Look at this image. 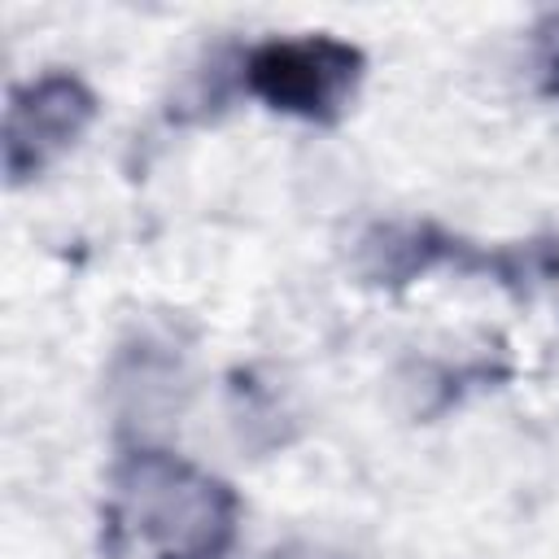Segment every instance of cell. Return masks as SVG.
Listing matches in <instances>:
<instances>
[{
    "label": "cell",
    "instance_id": "6da1fadb",
    "mask_svg": "<svg viewBox=\"0 0 559 559\" xmlns=\"http://www.w3.org/2000/svg\"><path fill=\"white\" fill-rule=\"evenodd\" d=\"M118 489L131 528L157 559H218L236 533L231 489L170 454H131Z\"/></svg>",
    "mask_w": 559,
    "mask_h": 559
},
{
    "label": "cell",
    "instance_id": "7a4b0ae2",
    "mask_svg": "<svg viewBox=\"0 0 559 559\" xmlns=\"http://www.w3.org/2000/svg\"><path fill=\"white\" fill-rule=\"evenodd\" d=\"M358 74H362V57L349 44H336L328 35L262 44L245 66L249 87L271 109L319 118V122H328L345 109Z\"/></svg>",
    "mask_w": 559,
    "mask_h": 559
},
{
    "label": "cell",
    "instance_id": "3957f363",
    "mask_svg": "<svg viewBox=\"0 0 559 559\" xmlns=\"http://www.w3.org/2000/svg\"><path fill=\"white\" fill-rule=\"evenodd\" d=\"M96 100L92 92L70 79V74H48L9 100V122H4V166L17 179L35 175L44 162H52L61 148H70L83 127L92 122Z\"/></svg>",
    "mask_w": 559,
    "mask_h": 559
}]
</instances>
